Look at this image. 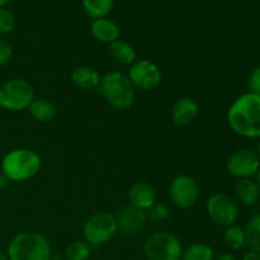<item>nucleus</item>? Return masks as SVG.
<instances>
[{
	"mask_svg": "<svg viewBox=\"0 0 260 260\" xmlns=\"http://www.w3.org/2000/svg\"><path fill=\"white\" fill-rule=\"evenodd\" d=\"M228 123L246 139H260V95L245 93L236 98L228 112Z\"/></svg>",
	"mask_w": 260,
	"mask_h": 260,
	"instance_id": "f257e3e1",
	"label": "nucleus"
},
{
	"mask_svg": "<svg viewBox=\"0 0 260 260\" xmlns=\"http://www.w3.org/2000/svg\"><path fill=\"white\" fill-rule=\"evenodd\" d=\"M7 256L9 260H52V251L42 234L23 231L10 240Z\"/></svg>",
	"mask_w": 260,
	"mask_h": 260,
	"instance_id": "f03ea898",
	"label": "nucleus"
},
{
	"mask_svg": "<svg viewBox=\"0 0 260 260\" xmlns=\"http://www.w3.org/2000/svg\"><path fill=\"white\" fill-rule=\"evenodd\" d=\"M98 89L107 103L118 111L129 108L136 96L135 86L132 85L128 76L119 71H111L102 76Z\"/></svg>",
	"mask_w": 260,
	"mask_h": 260,
	"instance_id": "7ed1b4c3",
	"label": "nucleus"
},
{
	"mask_svg": "<svg viewBox=\"0 0 260 260\" xmlns=\"http://www.w3.org/2000/svg\"><path fill=\"white\" fill-rule=\"evenodd\" d=\"M41 169V157L29 149L10 150L2 160V173L10 182H24Z\"/></svg>",
	"mask_w": 260,
	"mask_h": 260,
	"instance_id": "20e7f679",
	"label": "nucleus"
},
{
	"mask_svg": "<svg viewBox=\"0 0 260 260\" xmlns=\"http://www.w3.org/2000/svg\"><path fill=\"white\" fill-rule=\"evenodd\" d=\"M183 250L180 239L170 231H156L144 244L147 260H180Z\"/></svg>",
	"mask_w": 260,
	"mask_h": 260,
	"instance_id": "39448f33",
	"label": "nucleus"
},
{
	"mask_svg": "<svg viewBox=\"0 0 260 260\" xmlns=\"http://www.w3.org/2000/svg\"><path fill=\"white\" fill-rule=\"evenodd\" d=\"M35 99V89L24 79H10L0 86V108L10 112L28 109Z\"/></svg>",
	"mask_w": 260,
	"mask_h": 260,
	"instance_id": "423d86ee",
	"label": "nucleus"
},
{
	"mask_svg": "<svg viewBox=\"0 0 260 260\" xmlns=\"http://www.w3.org/2000/svg\"><path fill=\"white\" fill-rule=\"evenodd\" d=\"M118 233L116 216L107 212H98L90 216L83 226L84 240L91 246L98 248L108 243Z\"/></svg>",
	"mask_w": 260,
	"mask_h": 260,
	"instance_id": "0eeeda50",
	"label": "nucleus"
},
{
	"mask_svg": "<svg viewBox=\"0 0 260 260\" xmlns=\"http://www.w3.org/2000/svg\"><path fill=\"white\" fill-rule=\"evenodd\" d=\"M208 216L218 226L234 225L239 217V206L234 198L222 193H215L211 196L206 205Z\"/></svg>",
	"mask_w": 260,
	"mask_h": 260,
	"instance_id": "6e6552de",
	"label": "nucleus"
},
{
	"mask_svg": "<svg viewBox=\"0 0 260 260\" xmlns=\"http://www.w3.org/2000/svg\"><path fill=\"white\" fill-rule=\"evenodd\" d=\"M128 79L135 89L142 91H150L156 89L161 83V71L156 63L149 60H137L131 65L128 71Z\"/></svg>",
	"mask_w": 260,
	"mask_h": 260,
	"instance_id": "1a4fd4ad",
	"label": "nucleus"
},
{
	"mask_svg": "<svg viewBox=\"0 0 260 260\" xmlns=\"http://www.w3.org/2000/svg\"><path fill=\"white\" fill-rule=\"evenodd\" d=\"M169 196L173 205L182 210H188L197 203L200 187L189 175H178L170 184Z\"/></svg>",
	"mask_w": 260,
	"mask_h": 260,
	"instance_id": "9d476101",
	"label": "nucleus"
},
{
	"mask_svg": "<svg viewBox=\"0 0 260 260\" xmlns=\"http://www.w3.org/2000/svg\"><path fill=\"white\" fill-rule=\"evenodd\" d=\"M260 159L256 152L250 149H240L230 155L226 162L229 174L240 179H250L258 173Z\"/></svg>",
	"mask_w": 260,
	"mask_h": 260,
	"instance_id": "9b49d317",
	"label": "nucleus"
},
{
	"mask_svg": "<svg viewBox=\"0 0 260 260\" xmlns=\"http://www.w3.org/2000/svg\"><path fill=\"white\" fill-rule=\"evenodd\" d=\"M118 230L123 235L134 236L144 229L147 222L146 211L134 207L131 205L123 206L116 216Z\"/></svg>",
	"mask_w": 260,
	"mask_h": 260,
	"instance_id": "f8f14e48",
	"label": "nucleus"
},
{
	"mask_svg": "<svg viewBox=\"0 0 260 260\" xmlns=\"http://www.w3.org/2000/svg\"><path fill=\"white\" fill-rule=\"evenodd\" d=\"M129 205L140 208L142 211H147L150 207L156 203V192L154 187L146 182H136L131 185L128 190Z\"/></svg>",
	"mask_w": 260,
	"mask_h": 260,
	"instance_id": "ddd939ff",
	"label": "nucleus"
},
{
	"mask_svg": "<svg viewBox=\"0 0 260 260\" xmlns=\"http://www.w3.org/2000/svg\"><path fill=\"white\" fill-rule=\"evenodd\" d=\"M198 111L197 102L189 96H184L173 104L172 119L177 126H188L198 116Z\"/></svg>",
	"mask_w": 260,
	"mask_h": 260,
	"instance_id": "4468645a",
	"label": "nucleus"
},
{
	"mask_svg": "<svg viewBox=\"0 0 260 260\" xmlns=\"http://www.w3.org/2000/svg\"><path fill=\"white\" fill-rule=\"evenodd\" d=\"M90 29L91 35L95 37V40H98L99 42L108 43V45H111L112 42L118 40L119 33H121L117 23L107 17L94 19L91 22Z\"/></svg>",
	"mask_w": 260,
	"mask_h": 260,
	"instance_id": "2eb2a0df",
	"label": "nucleus"
},
{
	"mask_svg": "<svg viewBox=\"0 0 260 260\" xmlns=\"http://www.w3.org/2000/svg\"><path fill=\"white\" fill-rule=\"evenodd\" d=\"M102 76L98 71L89 66L76 68L71 74V81L80 90H91L99 86Z\"/></svg>",
	"mask_w": 260,
	"mask_h": 260,
	"instance_id": "dca6fc26",
	"label": "nucleus"
},
{
	"mask_svg": "<svg viewBox=\"0 0 260 260\" xmlns=\"http://www.w3.org/2000/svg\"><path fill=\"white\" fill-rule=\"evenodd\" d=\"M109 55L116 62L121 63V65H132L137 58V53L134 46L127 41L119 40V38L109 45Z\"/></svg>",
	"mask_w": 260,
	"mask_h": 260,
	"instance_id": "f3484780",
	"label": "nucleus"
},
{
	"mask_svg": "<svg viewBox=\"0 0 260 260\" xmlns=\"http://www.w3.org/2000/svg\"><path fill=\"white\" fill-rule=\"evenodd\" d=\"M235 194L239 202L245 206H254L260 198V190L251 179H240L235 187Z\"/></svg>",
	"mask_w": 260,
	"mask_h": 260,
	"instance_id": "a211bd4d",
	"label": "nucleus"
},
{
	"mask_svg": "<svg viewBox=\"0 0 260 260\" xmlns=\"http://www.w3.org/2000/svg\"><path fill=\"white\" fill-rule=\"evenodd\" d=\"M30 116L38 122H50L55 118L56 116V108L50 101L45 98H35L30 106L28 107Z\"/></svg>",
	"mask_w": 260,
	"mask_h": 260,
	"instance_id": "6ab92c4d",
	"label": "nucleus"
},
{
	"mask_svg": "<svg viewBox=\"0 0 260 260\" xmlns=\"http://www.w3.org/2000/svg\"><path fill=\"white\" fill-rule=\"evenodd\" d=\"M114 0H83L86 15L93 19L106 18L113 10Z\"/></svg>",
	"mask_w": 260,
	"mask_h": 260,
	"instance_id": "aec40b11",
	"label": "nucleus"
},
{
	"mask_svg": "<svg viewBox=\"0 0 260 260\" xmlns=\"http://www.w3.org/2000/svg\"><path fill=\"white\" fill-rule=\"evenodd\" d=\"M245 245L251 251L260 254V213H256L249 220L245 229Z\"/></svg>",
	"mask_w": 260,
	"mask_h": 260,
	"instance_id": "412c9836",
	"label": "nucleus"
},
{
	"mask_svg": "<svg viewBox=\"0 0 260 260\" xmlns=\"http://www.w3.org/2000/svg\"><path fill=\"white\" fill-rule=\"evenodd\" d=\"M213 249L206 243H194L183 250L180 260H213Z\"/></svg>",
	"mask_w": 260,
	"mask_h": 260,
	"instance_id": "4be33fe9",
	"label": "nucleus"
},
{
	"mask_svg": "<svg viewBox=\"0 0 260 260\" xmlns=\"http://www.w3.org/2000/svg\"><path fill=\"white\" fill-rule=\"evenodd\" d=\"M223 240H225L226 246L231 250H240L245 246V233L244 229L238 225L228 226L223 234Z\"/></svg>",
	"mask_w": 260,
	"mask_h": 260,
	"instance_id": "5701e85b",
	"label": "nucleus"
},
{
	"mask_svg": "<svg viewBox=\"0 0 260 260\" xmlns=\"http://www.w3.org/2000/svg\"><path fill=\"white\" fill-rule=\"evenodd\" d=\"M91 255V246L85 240H75L65 250L66 260H88Z\"/></svg>",
	"mask_w": 260,
	"mask_h": 260,
	"instance_id": "b1692460",
	"label": "nucleus"
},
{
	"mask_svg": "<svg viewBox=\"0 0 260 260\" xmlns=\"http://www.w3.org/2000/svg\"><path fill=\"white\" fill-rule=\"evenodd\" d=\"M15 27V17L9 9L5 7H0V33L8 35Z\"/></svg>",
	"mask_w": 260,
	"mask_h": 260,
	"instance_id": "393cba45",
	"label": "nucleus"
},
{
	"mask_svg": "<svg viewBox=\"0 0 260 260\" xmlns=\"http://www.w3.org/2000/svg\"><path fill=\"white\" fill-rule=\"evenodd\" d=\"M146 215L147 220H151L152 222H161V221L167 220L169 217L170 212L165 205H157V203H155L152 207H150L146 211Z\"/></svg>",
	"mask_w": 260,
	"mask_h": 260,
	"instance_id": "a878e982",
	"label": "nucleus"
},
{
	"mask_svg": "<svg viewBox=\"0 0 260 260\" xmlns=\"http://www.w3.org/2000/svg\"><path fill=\"white\" fill-rule=\"evenodd\" d=\"M13 56V47L8 41L0 38V68L5 66Z\"/></svg>",
	"mask_w": 260,
	"mask_h": 260,
	"instance_id": "bb28decb",
	"label": "nucleus"
},
{
	"mask_svg": "<svg viewBox=\"0 0 260 260\" xmlns=\"http://www.w3.org/2000/svg\"><path fill=\"white\" fill-rule=\"evenodd\" d=\"M248 86L250 93L259 94L260 95V65L253 69L248 79Z\"/></svg>",
	"mask_w": 260,
	"mask_h": 260,
	"instance_id": "cd10ccee",
	"label": "nucleus"
},
{
	"mask_svg": "<svg viewBox=\"0 0 260 260\" xmlns=\"http://www.w3.org/2000/svg\"><path fill=\"white\" fill-rule=\"evenodd\" d=\"M10 184V180L5 177L3 173H0V190H4L9 187Z\"/></svg>",
	"mask_w": 260,
	"mask_h": 260,
	"instance_id": "c85d7f7f",
	"label": "nucleus"
},
{
	"mask_svg": "<svg viewBox=\"0 0 260 260\" xmlns=\"http://www.w3.org/2000/svg\"><path fill=\"white\" fill-rule=\"evenodd\" d=\"M213 260H238V258L231 253H222L220 254V255L215 256Z\"/></svg>",
	"mask_w": 260,
	"mask_h": 260,
	"instance_id": "c756f323",
	"label": "nucleus"
},
{
	"mask_svg": "<svg viewBox=\"0 0 260 260\" xmlns=\"http://www.w3.org/2000/svg\"><path fill=\"white\" fill-rule=\"evenodd\" d=\"M241 260H260V254L250 250L243 256V259H241Z\"/></svg>",
	"mask_w": 260,
	"mask_h": 260,
	"instance_id": "7c9ffc66",
	"label": "nucleus"
},
{
	"mask_svg": "<svg viewBox=\"0 0 260 260\" xmlns=\"http://www.w3.org/2000/svg\"><path fill=\"white\" fill-rule=\"evenodd\" d=\"M256 185H258V188H259V190H260V168H259V170H258V173H256Z\"/></svg>",
	"mask_w": 260,
	"mask_h": 260,
	"instance_id": "2f4dec72",
	"label": "nucleus"
},
{
	"mask_svg": "<svg viewBox=\"0 0 260 260\" xmlns=\"http://www.w3.org/2000/svg\"><path fill=\"white\" fill-rule=\"evenodd\" d=\"M10 2H12V0H0V7H5V5Z\"/></svg>",
	"mask_w": 260,
	"mask_h": 260,
	"instance_id": "473e14b6",
	"label": "nucleus"
},
{
	"mask_svg": "<svg viewBox=\"0 0 260 260\" xmlns=\"http://www.w3.org/2000/svg\"><path fill=\"white\" fill-rule=\"evenodd\" d=\"M0 260H9V259H8L7 254H4V253H2V251H0Z\"/></svg>",
	"mask_w": 260,
	"mask_h": 260,
	"instance_id": "72a5a7b5",
	"label": "nucleus"
},
{
	"mask_svg": "<svg viewBox=\"0 0 260 260\" xmlns=\"http://www.w3.org/2000/svg\"><path fill=\"white\" fill-rule=\"evenodd\" d=\"M258 156H259V159H260V141H259V144H258Z\"/></svg>",
	"mask_w": 260,
	"mask_h": 260,
	"instance_id": "f704fd0d",
	"label": "nucleus"
}]
</instances>
